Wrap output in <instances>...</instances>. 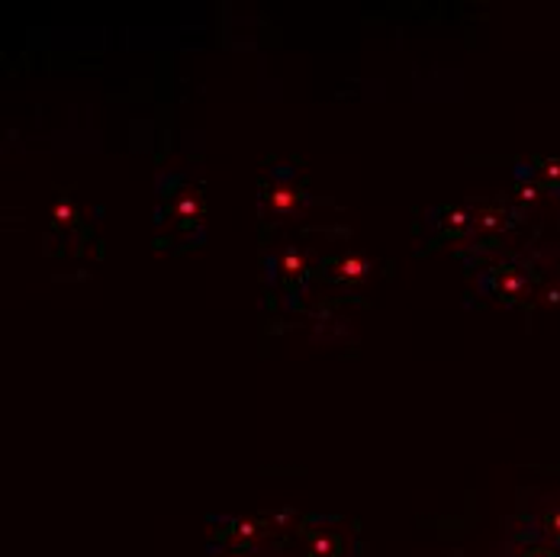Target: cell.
I'll return each mask as SVG.
<instances>
[{
	"instance_id": "6da1fadb",
	"label": "cell",
	"mask_w": 560,
	"mask_h": 557,
	"mask_svg": "<svg viewBox=\"0 0 560 557\" xmlns=\"http://www.w3.org/2000/svg\"><path fill=\"white\" fill-rule=\"evenodd\" d=\"M532 177L538 181L541 190H551L560 197V159H545L538 162V167L532 171Z\"/></svg>"
},
{
	"instance_id": "7a4b0ae2",
	"label": "cell",
	"mask_w": 560,
	"mask_h": 557,
	"mask_svg": "<svg viewBox=\"0 0 560 557\" xmlns=\"http://www.w3.org/2000/svg\"><path fill=\"white\" fill-rule=\"evenodd\" d=\"M538 529H541V535H545L551 545H558L560 548V502L558 506H548V509L541 512Z\"/></svg>"
},
{
	"instance_id": "3957f363",
	"label": "cell",
	"mask_w": 560,
	"mask_h": 557,
	"mask_svg": "<svg viewBox=\"0 0 560 557\" xmlns=\"http://www.w3.org/2000/svg\"><path fill=\"white\" fill-rule=\"evenodd\" d=\"M518 557H560V548L558 545H551L548 538H541V542H528Z\"/></svg>"
}]
</instances>
